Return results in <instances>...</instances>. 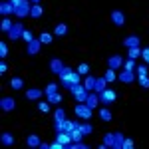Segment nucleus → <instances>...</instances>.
<instances>
[{
    "label": "nucleus",
    "instance_id": "f257e3e1",
    "mask_svg": "<svg viewBox=\"0 0 149 149\" xmlns=\"http://www.w3.org/2000/svg\"><path fill=\"white\" fill-rule=\"evenodd\" d=\"M70 93L76 97V102H78V103H86V100H88V93H90V92H88V90H86L81 84H74V86L70 88Z\"/></svg>",
    "mask_w": 149,
    "mask_h": 149
},
{
    "label": "nucleus",
    "instance_id": "f03ea898",
    "mask_svg": "<svg viewBox=\"0 0 149 149\" xmlns=\"http://www.w3.org/2000/svg\"><path fill=\"white\" fill-rule=\"evenodd\" d=\"M30 10H32V4H30V0H22L18 6H16V10H14V14L22 20V18H26V16H30Z\"/></svg>",
    "mask_w": 149,
    "mask_h": 149
},
{
    "label": "nucleus",
    "instance_id": "7ed1b4c3",
    "mask_svg": "<svg viewBox=\"0 0 149 149\" xmlns=\"http://www.w3.org/2000/svg\"><path fill=\"white\" fill-rule=\"evenodd\" d=\"M74 111H76V115H78V117H81V119H90L93 109L88 105V103H78V105L74 107Z\"/></svg>",
    "mask_w": 149,
    "mask_h": 149
},
{
    "label": "nucleus",
    "instance_id": "20e7f679",
    "mask_svg": "<svg viewBox=\"0 0 149 149\" xmlns=\"http://www.w3.org/2000/svg\"><path fill=\"white\" fill-rule=\"evenodd\" d=\"M24 30H26V28L22 26V22H16V24H14V26L10 28V32H8V38H10L12 42H16V40H20V38H22Z\"/></svg>",
    "mask_w": 149,
    "mask_h": 149
},
{
    "label": "nucleus",
    "instance_id": "39448f33",
    "mask_svg": "<svg viewBox=\"0 0 149 149\" xmlns=\"http://www.w3.org/2000/svg\"><path fill=\"white\" fill-rule=\"evenodd\" d=\"M72 72H74V70L70 68V66H64V70L60 72V84H62L66 90H70V88H72V81H70V76H72Z\"/></svg>",
    "mask_w": 149,
    "mask_h": 149
},
{
    "label": "nucleus",
    "instance_id": "423d86ee",
    "mask_svg": "<svg viewBox=\"0 0 149 149\" xmlns=\"http://www.w3.org/2000/svg\"><path fill=\"white\" fill-rule=\"evenodd\" d=\"M115 100H117V93L113 92V90H103L102 93H100V102L103 103V105H109V103H113Z\"/></svg>",
    "mask_w": 149,
    "mask_h": 149
},
{
    "label": "nucleus",
    "instance_id": "0eeeda50",
    "mask_svg": "<svg viewBox=\"0 0 149 149\" xmlns=\"http://www.w3.org/2000/svg\"><path fill=\"white\" fill-rule=\"evenodd\" d=\"M56 141H60L64 145V149H72V143H74V139H72V135H70L68 131H60L56 135Z\"/></svg>",
    "mask_w": 149,
    "mask_h": 149
},
{
    "label": "nucleus",
    "instance_id": "6e6552de",
    "mask_svg": "<svg viewBox=\"0 0 149 149\" xmlns=\"http://www.w3.org/2000/svg\"><path fill=\"white\" fill-rule=\"evenodd\" d=\"M40 50H42V40H40V38H34L32 42H28L26 54H28V56H36V54H38Z\"/></svg>",
    "mask_w": 149,
    "mask_h": 149
},
{
    "label": "nucleus",
    "instance_id": "1a4fd4ad",
    "mask_svg": "<svg viewBox=\"0 0 149 149\" xmlns=\"http://www.w3.org/2000/svg\"><path fill=\"white\" fill-rule=\"evenodd\" d=\"M14 107H16V102H14V97H10V95H6V97H2L0 100V109L2 111H14Z\"/></svg>",
    "mask_w": 149,
    "mask_h": 149
},
{
    "label": "nucleus",
    "instance_id": "9d476101",
    "mask_svg": "<svg viewBox=\"0 0 149 149\" xmlns=\"http://www.w3.org/2000/svg\"><path fill=\"white\" fill-rule=\"evenodd\" d=\"M117 80L123 81V84H131V81L137 80V74H135V72H127V70H123L121 74H117Z\"/></svg>",
    "mask_w": 149,
    "mask_h": 149
},
{
    "label": "nucleus",
    "instance_id": "9b49d317",
    "mask_svg": "<svg viewBox=\"0 0 149 149\" xmlns=\"http://www.w3.org/2000/svg\"><path fill=\"white\" fill-rule=\"evenodd\" d=\"M107 68H111V70H117V68H123V58L119 56H109L107 58Z\"/></svg>",
    "mask_w": 149,
    "mask_h": 149
},
{
    "label": "nucleus",
    "instance_id": "f8f14e48",
    "mask_svg": "<svg viewBox=\"0 0 149 149\" xmlns=\"http://www.w3.org/2000/svg\"><path fill=\"white\" fill-rule=\"evenodd\" d=\"M44 93H46V92L40 90V88H30V90H26V97H28L30 102H36V100H40Z\"/></svg>",
    "mask_w": 149,
    "mask_h": 149
},
{
    "label": "nucleus",
    "instance_id": "ddd939ff",
    "mask_svg": "<svg viewBox=\"0 0 149 149\" xmlns=\"http://www.w3.org/2000/svg\"><path fill=\"white\" fill-rule=\"evenodd\" d=\"M64 70V64H62V60L60 58H52L50 60V72L52 74H56V76H60V72Z\"/></svg>",
    "mask_w": 149,
    "mask_h": 149
},
{
    "label": "nucleus",
    "instance_id": "4468645a",
    "mask_svg": "<svg viewBox=\"0 0 149 149\" xmlns=\"http://www.w3.org/2000/svg\"><path fill=\"white\" fill-rule=\"evenodd\" d=\"M111 22H113L115 26H123V24H125V14L121 10H113L111 12Z\"/></svg>",
    "mask_w": 149,
    "mask_h": 149
},
{
    "label": "nucleus",
    "instance_id": "2eb2a0df",
    "mask_svg": "<svg viewBox=\"0 0 149 149\" xmlns=\"http://www.w3.org/2000/svg\"><path fill=\"white\" fill-rule=\"evenodd\" d=\"M86 103H88L92 109H95V107L100 105V93H97V92H90V93H88V100H86Z\"/></svg>",
    "mask_w": 149,
    "mask_h": 149
},
{
    "label": "nucleus",
    "instance_id": "dca6fc26",
    "mask_svg": "<svg viewBox=\"0 0 149 149\" xmlns=\"http://www.w3.org/2000/svg\"><path fill=\"white\" fill-rule=\"evenodd\" d=\"M0 14L6 18L8 14H14V4H12L10 0L6 2V0H2V4H0Z\"/></svg>",
    "mask_w": 149,
    "mask_h": 149
},
{
    "label": "nucleus",
    "instance_id": "f3484780",
    "mask_svg": "<svg viewBox=\"0 0 149 149\" xmlns=\"http://www.w3.org/2000/svg\"><path fill=\"white\" fill-rule=\"evenodd\" d=\"M0 143H2L4 147H10V145H14V135H12V133H8V131H4V133L0 135Z\"/></svg>",
    "mask_w": 149,
    "mask_h": 149
},
{
    "label": "nucleus",
    "instance_id": "a211bd4d",
    "mask_svg": "<svg viewBox=\"0 0 149 149\" xmlns=\"http://www.w3.org/2000/svg\"><path fill=\"white\" fill-rule=\"evenodd\" d=\"M40 143H42V141H40V137H38V135H36V133H30V135H28V137H26V145H28V147H40Z\"/></svg>",
    "mask_w": 149,
    "mask_h": 149
},
{
    "label": "nucleus",
    "instance_id": "6ab92c4d",
    "mask_svg": "<svg viewBox=\"0 0 149 149\" xmlns=\"http://www.w3.org/2000/svg\"><path fill=\"white\" fill-rule=\"evenodd\" d=\"M123 46L125 48H139V38L137 36H127V38H123Z\"/></svg>",
    "mask_w": 149,
    "mask_h": 149
},
{
    "label": "nucleus",
    "instance_id": "aec40b11",
    "mask_svg": "<svg viewBox=\"0 0 149 149\" xmlns=\"http://www.w3.org/2000/svg\"><path fill=\"white\" fill-rule=\"evenodd\" d=\"M123 139H125V135H123L121 131H115V133H113V147H111V149H121Z\"/></svg>",
    "mask_w": 149,
    "mask_h": 149
},
{
    "label": "nucleus",
    "instance_id": "412c9836",
    "mask_svg": "<svg viewBox=\"0 0 149 149\" xmlns=\"http://www.w3.org/2000/svg\"><path fill=\"white\" fill-rule=\"evenodd\" d=\"M10 88H12V90H16V92H20V90L24 88V80L20 78V76H14V78L10 80Z\"/></svg>",
    "mask_w": 149,
    "mask_h": 149
},
{
    "label": "nucleus",
    "instance_id": "4be33fe9",
    "mask_svg": "<svg viewBox=\"0 0 149 149\" xmlns=\"http://www.w3.org/2000/svg\"><path fill=\"white\" fill-rule=\"evenodd\" d=\"M68 34V24H64V22H60L54 28V36H58V38H62V36H66Z\"/></svg>",
    "mask_w": 149,
    "mask_h": 149
},
{
    "label": "nucleus",
    "instance_id": "5701e85b",
    "mask_svg": "<svg viewBox=\"0 0 149 149\" xmlns=\"http://www.w3.org/2000/svg\"><path fill=\"white\" fill-rule=\"evenodd\" d=\"M100 119H102V121H105V123H107V121H111V119H113L111 109H109V107H102V111H100Z\"/></svg>",
    "mask_w": 149,
    "mask_h": 149
},
{
    "label": "nucleus",
    "instance_id": "b1692460",
    "mask_svg": "<svg viewBox=\"0 0 149 149\" xmlns=\"http://www.w3.org/2000/svg\"><path fill=\"white\" fill-rule=\"evenodd\" d=\"M95 80H97V78H93V76L88 74V76H86V81H84V88H86L88 92H93V88H95Z\"/></svg>",
    "mask_w": 149,
    "mask_h": 149
},
{
    "label": "nucleus",
    "instance_id": "393cba45",
    "mask_svg": "<svg viewBox=\"0 0 149 149\" xmlns=\"http://www.w3.org/2000/svg\"><path fill=\"white\" fill-rule=\"evenodd\" d=\"M105 86H107V81H105V78H97L95 80V88H93V92H97V93H102L103 90H105Z\"/></svg>",
    "mask_w": 149,
    "mask_h": 149
},
{
    "label": "nucleus",
    "instance_id": "a878e982",
    "mask_svg": "<svg viewBox=\"0 0 149 149\" xmlns=\"http://www.w3.org/2000/svg\"><path fill=\"white\" fill-rule=\"evenodd\" d=\"M44 14V8L40 6V4H32V10H30V16L32 18H40Z\"/></svg>",
    "mask_w": 149,
    "mask_h": 149
},
{
    "label": "nucleus",
    "instance_id": "bb28decb",
    "mask_svg": "<svg viewBox=\"0 0 149 149\" xmlns=\"http://www.w3.org/2000/svg\"><path fill=\"white\" fill-rule=\"evenodd\" d=\"M103 78H105V81H117V74H115V70L107 68L105 74H103Z\"/></svg>",
    "mask_w": 149,
    "mask_h": 149
},
{
    "label": "nucleus",
    "instance_id": "cd10ccee",
    "mask_svg": "<svg viewBox=\"0 0 149 149\" xmlns=\"http://www.w3.org/2000/svg\"><path fill=\"white\" fill-rule=\"evenodd\" d=\"M48 97V103H50V105H58V103L62 102V95H60V93H50V95H46Z\"/></svg>",
    "mask_w": 149,
    "mask_h": 149
},
{
    "label": "nucleus",
    "instance_id": "c85d7f7f",
    "mask_svg": "<svg viewBox=\"0 0 149 149\" xmlns=\"http://www.w3.org/2000/svg\"><path fill=\"white\" fill-rule=\"evenodd\" d=\"M123 70H127V72H135V60H133V58L123 60Z\"/></svg>",
    "mask_w": 149,
    "mask_h": 149
},
{
    "label": "nucleus",
    "instance_id": "c756f323",
    "mask_svg": "<svg viewBox=\"0 0 149 149\" xmlns=\"http://www.w3.org/2000/svg\"><path fill=\"white\" fill-rule=\"evenodd\" d=\"M78 127L81 129V133H84V135H90V133L93 131V125H92V123H78Z\"/></svg>",
    "mask_w": 149,
    "mask_h": 149
},
{
    "label": "nucleus",
    "instance_id": "7c9ffc66",
    "mask_svg": "<svg viewBox=\"0 0 149 149\" xmlns=\"http://www.w3.org/2000/svg\"><path fill=\"white\" fill-rule=\"evenodd\" d=\"M137 84L143 90H149V76H137Z\"/></svg>",
    "mask_w": 149,
    "mask_h": 149
},
{
    "label": "nucleus",
    "instance_id": "2f4dec72",
    "mask_svg": "<svg viewBox=\"0 0 149 149\" xmlns=\"http://www.w3.org/2000/svg\"><path fill=\"white\" fill-rule=\"evenodd\" d=\"M78 74H81V76H88L90 74V64H86V62H81L80 66H78V70H76Z\"/></svg>",
    "mask_w": 149,
    "mask_h": 149
},
{
    "label": "nucleus",
    "instance_id": "473e14b6",
    "mask_svg": "<svg viewBox=\"0 0 149 149\" xmlns=\"http://www.w3.org/2000/svg\"><path fill=\"white\" fill-rule=\"evenodd\" d=\"M54 119H58V121H64V119H68V117H66V109L58 107L56 111H54Z\"/></svg>",
    "mask_w": 149,
    "mask_h": 149
},
{
    "label": "nucleus",
    "instance_id": "72a5a7b5",
    "mask_svg": "<svg viewBox=\"0 0 149 149\" xmlns=\"http://www.w3.org/2000/svg\"><path fill=\"white\" fill-rule=\"evenodd\" d=\"M70 135H72V139H74V141H81V137H84V133H81L80 127L72 129V131H70Z\"/></svg>",
    "mask_w": 149,
    "mask_h": 149
},
{
    "label": "nucleus",
    "instance_id": "f704fd0d",
    "mask_svg": "<svg viewBox=\"0 0 149 149\" xmlns=\"http://www.w3.org/2000/svg\"><path fill=\"white\" fill-rule=\"evenodd\" d=\"M76 127H78V121H72V119H66V121H64V131H72V129H76Z\"/></svg>",
    "mask_w": 149,
    "mask_h": 149
},
{
    "label": "nucleus",
    "instance_id": "c9c22d12",
    "mask_svg": "<svg viewBox=\"0 0 149 149\" xmlns=\"http://www.w3.org/2000/svg\"><path fill=\"white\" fill-rule=\"evenodd\" d=\"M12 26H14V24H12L10 20H8V18H4V20L0 22V30H2V32H10V28H12Z\"/></svg>",
    "mask_w": 149,
    "mask_h": 149
},
{
    "label": "nucleus",
    "instance_id": "e433bc0d",
    "mask_svg": "<svg viewBox=\"0 0 149 149\" xmlns=\"http://www.w3.org/2000/svg\"><path fill=\"white\" fill-rule=\"evenodd\" d=\"M103 145L105 147H113V133H105L103 135Z\"/></svg>",
    "mask_w": 149,
    "mask_h": 149
},
{
    "label": "nucleus",
    "instance_id": "4c0bfd02",
    "mask_svg": "<svg viewBox=\"0 0 149 149\" xmlns=\"http://www.w3.org/2000/svg\"><path fill=\"white\" fill-rule=\"evenodd\" d=\"M127 56L135 60V58H139V56H141V50H139V48H127Z\"/></svg>",
    "mask_w": 149,
    "mask_h": 149
},
{
    "label": "nucleus",
    "instance_id": "58836bf2",
    "mask_svg": "<svg viewBox=\"0 0 149 149\" xmlns=\"http://www.w3.org/2000/svg\"><path fill=\"white\" fill-rule=\"evenodd\" d=\"M38 111H40V113H48V111H50V103L48 102H38Z\"/></svg>",
    "mask_w": 149,
    "mask_h": 149
},
{
    "label": "nucleus",
    "instance_id": "ea45409f",
    "mask_svg": "<svg viewBox=\"0 0 149 149\" xmlns=\"http://www.w3.org/2000/svg\"><path fill=\"white\" fill-rule=\"evenodd\" d=\"M6 56H8V46H6V42H0V58L6 60Z\"/></svg>",
    "mask_w": 149,
    "mask_h": 149
},
{
    "label": "nucleus",
    "instance_id": "a19ab883",
    "mask_svg": "<svg viewBox=\"0 0 149 149\" xmlns=\"http://www.w3.org/2000/svg\"><path fill=\"white\" fill-rule=\"evenodd\" d=\"M70 81H72V86H74V84H80V81H81V74H78V72H72Z\"/></svg>",
    "mask_w": 149,
    "mask_h": 149
},
{
    "label": "nucleus",
    "instance_id": "79ce46f5",
    "mask_svg": "<svg viewBox=\"0 0 149 149\" xmlns=\"http://www.w3.org/2000/svg\"><path fill=\"white\" fill-rule=\"evenodd\" d=\"M40 40H42V44H50L52 42V34L50 32H42L40 34Z\"/></svg>",
    "mask_w": 149,
    "mask_h": 149
},
{
    "label": "nucleus",
    "instance_id": "37998d69",
    "mask_svg": "<svg viewBox=\"0 0 149 149\" xmlns=\"http://www.w3.org/2000/svg\"><path fill=\"white\" fill-rule=\"evenodd\" d=\"M44 92H46V95H50V93H56V92H58V86H56V84H48L46 88H44Z\"/></svg>",
    "mask_w": 149,
    "mask_h": 149
},
{
    "label": "nucleus",
    "instance_id": "c03bdc74",
    "mask_svg": "<svg viewBox=\"0 0 149 149\" xmlns=\"http://www.w3.org/2000/svg\"><path fill=\"white\" fill-rule=\"evenodd\" d=\"M135 147V143H133V139H123V145H121V149H133Z\"/></svg>",
    "mask_w": 149,
    "mask_h": 149
},
{
    "label": "nucleus",
    "instance_id": "a18cd8bd",
    "mask_svg": "<svg viewBox=\"0 0 149 149\" xmlns=\"http://www.w3.org/2000/svg\"><path fill=\"white\" fill-rule=\"evenodd\" d=\"M22 38H24V40H26V44H28V42H32V40H34V34H32L30 30H24Z\"/></svg>",
    "mask_w": 149,
    "mask_h": 149
},
{
    "label": "nucleus",
    "instance_id": "49530a36",
    "mask_svg": "<svg viewBox=\"0 0 149 149\" xmlns=\"http://www.w3.org/2000/svg\"><path fill=\"white\" fill-rule=\"evenodd\" d=\"M135 74L137 76H147V66H137L135 68Z\"/></svg>",
    "mask_w": 149,
    "mask_h": 149
},
{
    "label": "nucleus",
    "instance_id": "de8ad7c7",
    "mask_svg": "<svg viewBox=\"0 0 149 149\" xmlns=\"http://www.w3.org/2000/svg\"><path fill=\"white\" fill-rule=\"evenodd\" d=\"M64 121H66V119H64ZM64 121H58V119H54V129H56L58 133H60V131H64Z\"/></svg>",
    "mask_w": 149,
    "mask_h": 149
},
{
    "label": "nucleus",
    "instance_id": "09e8293b",
    "mask_svg": "<svg viewBox=\"0 0 149 149\" xmlns=\"http://www.w3.org/2000/svg\"><path fill=\"white\" fill-rule=\"evenodd\" d=\"M72 149H88V143H81V141H74Z\"/></svg>",
    "mask_w": 149,
    "mask_h": 149
},
{
    "label": "nucleus",
    "instance_id": "8fccbe9b",
    "mask_svg": "<svg viewBox=\"0 0 149 149\" xmlns=\"http://www.w3.org/2000/svg\"><path fill=\"white\" fill-rule=\"evenodd\" d=\"M141 58H143L145 64H149V48H143V50H141Z\"/></svg>",
    "mask_w": 149,
    "mask_h": 149
},
{
    "label": "nucleus",
    "instance_id": "3c124183",
    "mask_svg": "<svg viewBox=\"0 0 149 149\" xmlns=\"http://www.w3.org/2000/svg\"><path fill=\"white\" fill-rule=\"evenodd\" d=\"M8 72V64H6V60H2L0 62V74H6Z\"/></svg>",
    "mask_w": 149,
    "mask_h": 149
},
{
    "label": "nucleus",
    "instance_id": "603ef678",
    "mask_svg": "<svg viewBox=\"0 0 149 149\" xmlns=\"http://www.w3.org/2000/svg\"><path fill=\"white\" fill-rule=\"evenodd\" d=\"M62 147H64V145H62L60 141H56V139H54V143H50V149H62Z\"/></svg>",
    "mask_w": 149,
    "mask_h": 149
},
{
    "label": "nucleus",
    "instance_id": "864d4df0",
    "mask_svg": "<svg viewBox=\"0 0 149 149\" xmlns=\"http://www.w3.org/2000/svg\"><path fill=\"white\" fill-rule=\"evenodd\" d=\"M40 149H50V143H40Z\"/></svg>",
    "mask_w": 149,
    "mask_h": 149
},
{
    "label": "nucleus",
    "instance_id": "5fc2aeb1",
    "mask_svg": "<svg viewBox=\"0 0 149 149\" xmlns=\"http://www.w3.org/2000/svg\"><path fill=\"white\" fill-rule=\"evenodd\" d=\"M30 2H32V4H40V0H30Z\"/></svg>",
    "mask_w": 149,
    "mask_h": 149
}]
</instances>
